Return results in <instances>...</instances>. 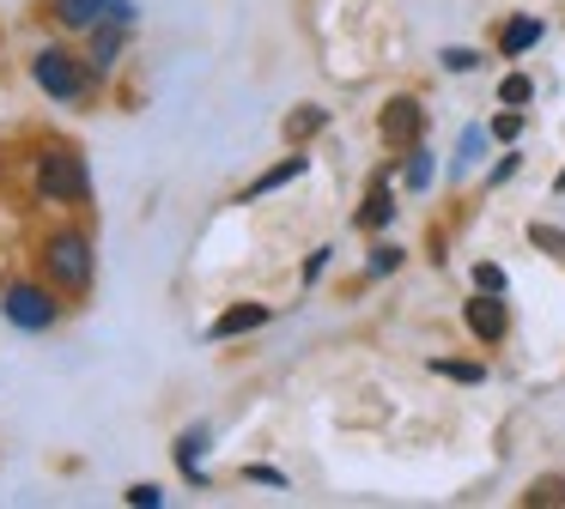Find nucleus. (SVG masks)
I'll return each instance as SVG.
<instances>
[{
    "label": "nucleus",
    "instance_id": "obj_1",
    "mask_svg": "<svg viewBox=\"0 0 565 509\" xmlns=\"http://www.w3.org/2000/svg\"><path fill=\"white\" fill-rule=\"evenodd\" d=\"M31 188L50 206H92V170L74 145H43L31 164Z\"/></svg>",
    "mask_w": 565,
    "mask_h": 509
},
{
    "label": "nucleus",
    "instance_id": "obj_2",
    "mask_svg": "<svg viewBox=\"0 0 565 509\" xmlns=\"http://www.w3.org/2000/svg\"><path fill=\"white\" fill-rule=\"evenodd\" d=\"M38 254H43V279H50V285L74 291V297H86V291H92V267H98V249H92L86 230H74V225L50 230Z\"/></svg>",
    "mask_w": 565,
    "mask_h": 509
},
{
    "label": "nucleus",
    "instance_id": "obj_3",
    "mask_svg": "<svg viewBox=\"0 0 565 509\" xmlns=\"http://www.w3.org/2000/svg\"><path fill=\"white\" fill-rule=\"evenodd\" d=\"M31 79H38L55 104H79V97L92 91V67L79 55H67V48H55V43L31 55Z\"/></svg>",
    "mask_w": 565,
    "mask_h": 509
},
{
    "label": "nucleus",
    "instance_id": "obj_4",
    "mask_svg": "<svg viewBox=\"0 0 565 509\" xmlns=\"http://www.w3.org/2000/svg\"><path fill=\"white\" fill-rule=\"evenodd\" d=\"M0 315H7L19 334H50V327L62 322V303L50 297V285H31V279H19V285L0 291Z\"/></svg>",
    "mask_w": 565,
    "mask_h": 509
},
{
    "label": "nucleus",
    "instance_id": "obj_5",
    "mask_svg": "<svg viewBox=\"0 0 565 509\" xmlns=\"http://www.w3.org/2000/svg\"><path fill=\"white\" fill-rule=\"evenodd\" d=\"M377 133L383 145H395V152H407V145H419V133H426V104L419 97H390V104L377 109Z\"/></svg>",
    "mask_w": 565,
    "mask_h": 509
},
{
    "label": "nucleus",
    "instance_id": "obj_6",
    "mask_svg": "<svg viewBox=\"0 0 565 509\" xmlns=\"http://www.w3.org/2000/svg\"><path fill=\"white\" fill-rule=\"evenodd\" d=\"M462 322H468V334H475L480 346H499V339L511 334V310H504L499 291H475V297L462 303Z\"/></svg>",
    "mask_w": 565,
    "mask_h": 509
},
{
    "label": "nucleus",
    "instance_id": "obj_7",
    "mask_svg": "<svg viewBox=\"0 0 565 509\" xmlns=\"http://www.w3.org/2000/svg\"><path fill=\"white\" fill-rule=\"evenodd\" d=\"M128 31H135V24H122V19H110V12H104L98 24H92V43H86V67H92V79H104V73L116 67V61H122V43H128Z\"/></svg>",
    "mask_w": 565,
    "mask_h": 509
},
{
    "label": "nucleus",
    "instance_id": "obj_8",
    "mask_svg": "<svg viewBox=\"0 0 565 509\" xmlns=\"http://www.w3.org/2000/svg\"><path fill=\"white\" fill-rule=\"evenodd\" d=\"M390 182H395V170L383 164L377 176H371V194H365V206L353 213V225H359V230H390V225H395V188H390Z\"/></svg>",
    "mask_w": 565,
    "mask_h": 509
},
{
    "label": "nucleus",
    "instance_id": "obj_9",
    "mask_svg": "<svg viewBox=\"0 0 565 509\" xmlns=\"http://www.w3.org/2000/svg\"><path fill=\"white\" fill-rule=\"evenodd\" d=\"M207 443H213L207 424H189V431L177 436V448H171V455H177V473H183L195 491H207V473H201V455H207Z\"/></svg>",
    "mask_w": 565,
    "mask_h": 509
},
{
    "label": "nucleus",
    "instance_id": "obj_10",
    "mask_svg": "<svg viewBox=\"0 0 565 509\" xmlns=\"http://www.w3.org/2000/svg\"><path fill=\"white\" fill-rule=\"evenodd\" d=\"M541 36H547V24L529 19V12H516V19H504V24H499V55H504V61H523L529 48L541 43Z\"/></svg>",
    "mask_w": 565,
    "mask_h": 509
},
{
    "label": "nucleus",
    "instance_id": "obj_11",
    "mask_svg": "<svg viewBox=\"0 0 565 509\" xmlns=\"http://www.w3.org/2000/svg\"><path fill=\"white\" fill-rule=\"evenodd\" d=\"M256 327H268V303H232V310L207 327V339H237V334H256Z\"/></svg>",
    "mask_w": 565,
    "mask_h": 509
},
{
    "label": "nucleus",
    "instance_id": "obj_12",
    "mask_svg": "<svg viewBox=\"0 0 565 509\" xmlns=\"http://www.w3.org/2000/svg\"><path fill=\"white\" fill-rule=\"evenodd\" d=\"M305 164H310L305 152H292V158H280V164H268V170H262V176H256V182H249V188H244V201H262V194L286 188V182H298V176H305Z\"/></svg>",
    "mask_w": 565,
    "mask_h": 509
},
{
    "label": "nucleus",
    "instance_id": "obj_13",
    "mask_svg": "<svg viewBox=\"0 0 565 509\" xmlns=\"http://www.w3.org/2000/svg\"><path fill=\"white\" fill-rule=\"evenodd\" d=\"M50 12H55L62 31H92V24L110 12V0H50Z\"/></svg>",
    "mask_w": 565,
    "mask_h": 509
},
{
    "label": "nucleus",
    "instance_id": "obj_14",
    "mask_svg": "<svg viewBox=\"0 0 565 509\" xmlns=\"http://www.w3.org/2000/svg\"><path fill=\"white\" fill-rule=\"evenodd\" d=\"M280 128H286V140H310V133H322V128H329V109H322V104H298L292 109V116H286L280 121Z\"/></svg>",
    "mask_w": 565,
    "mask_h": 509
},
{
    "label": "nucleus",
    "instance_id": "obj_15",
    "mask_svg": "<svg viewBox=\"0 0 565 509\" xmlns=\"http://www.w3.org/2000/svg\"><path fill=\"white\" fill-rule=\"evenodd\" d=\"M431 376H450V382H487V364H468V358H431Z\"/></svg>",
    "mask_w": 565,
    "mask_h": 509
},
{
    "label": "nucleus",
    "instance_id": "obj_16",
    "mask_svg": "<svg viewBox=\"0 0 565 509\" xmlns=\"http://www.w3.org/2000/svg\"><path fill=\"white\" fill-rule=\"evenodd\" d=\"M529 97H535V79H529V73H504L499 79V104L504 109H523Z\"/></svg>",
    "mask_w": 565,
    "mask_h": 509
},
{
    "label": "nucleus",
    "instance_id": "obj_17",
    "mask_svg": "<svg viewBox=\"0 0 565 509\" xmlns=\"http://www.w3.org/2000/svg\"><path fill=\"white\" fill-rule=\"evenodd\" d=\"M402 182H407V188H426V182H431V152H426V145H407Z\"/></svg>",
    "mask_w": 565,
    "mask_h": 509
},
{
    "label": "nucleus",
    "instance_id": "obj_18",
    "mask_svg": "<svg viewBox=\"0 0 565 509\" xmlns=\"http://www.w3.org/2000/svg\"><path fill=\"white\" fill-rule=\"evenodd\" d=\"M487 133H492V140H504V145H516V140H523V109H499V116L487 121Z\"/></svg>",
    "mask_w": 565,
    "mask_h": 509
},
{
    "label": "nucleus",
    "instance_id": "obj_19",
    "mask_svg": "<svg viewBox=\"0 0 565 509\" xmlns=\"http://www.w3.org/2000/svg\"><path fill=\"white\" fill-rule=\"evenodd\" d=\"M523 503H529V509H541V503L559 509V503H565V479H535V485L523 491Z\"/></svg>",
    "mask_w": 565,
    "mask_h": 509
},
{
    "label": "nucleus",
    "instance_id": "obj_20",
    "mask_svg": "<svg viewBox=\"0 0 565 509\" xmlns=\"http://www.w3.org/2000/svg\"><path fill=\"white\" fill-rule=\"evenodd\" d=\"M402 261H407V254L395 249V242H377V249H371V261H365V273H371V279H383V273H395Z\"/></svg>",
    "mask_w": 565,
    "mask_h": 509
},
{
    "label": "nucleus",
    "instance_id": "obj_21",
    "mask_svg": "<svg viewBox=\"0 0 565 509\" xmlns=\"http://www.w3.org/2000/svg\"><path fill=\"white\" fill-rule=\"evenodd\" d=\"M444 73H475L480 67V48H468V43H456V48H444Z\"/></svg>",
    "mask_w": 565,
    "mask_h": 509
},
{
    "label": "nucleus",
    "instance_id": "obj_22",
    "mask_svg": "<svg viewBox=\"0 0 565 509\" xmlns=\"http://www.w3.org/2000/svg\"><path fill=\"white\" fill-rule=\"evenodd\" d=\"M529 242H535V249H547L553 261H565V230H553V225H529Z\"/></svg>",
    "mask_w": 565,
    "mask_h": 509
},
{
    "label": "nucleus",
    "instance_id": "obj_23",
    "mask_svg": "<svg viewBox=\"0 0 565 509\" xmlns=\"http://www.w3.org/2000/svg\"><path fill=\"white\" fill-rule=\"evenodd\" d=\"M504 285H511V279H504L499 261H475V291H499L504 297Z\"/></svg>",
    "mask_w": 565,
    "mask_h": 509
},
{
    "label": "nucleus",
    "instance_id": "obj_24",
    "mask_svg": "<svg viewBox=\"0 0 565 509\" xmlns=\"http://www.w3.org/2000/svg\"><path fill=\"white\" fill-rule=\"evenodd\" d=\"M122 503H128V509H159V503H164V491H159V485H128Z\"/></svg>",
    "mask_w": 565,
    "mask_h": 509
},
{
    "label": "nucleus",
    "instance_id": "obj_25",
    "mask_svg": "<svg viewBox=\"0 0 565 509\" xmlns=\"http://www.w3.org/2000/svg\"><path fill=\"white\" fill-rule=\"evenodd\" d=\"M334 261V242H322V249H310V261H305V285H317L322 279V267Z\"/></svg>",
    "mask_w": 565,
    "mask_h": 509
},
{
    "label": "nucleus",
    "instance_id": "obj_26",
    "mask_svg": "<svg viewBox=\"0 0 565 509\" xmlns=\"http://www.w3.org/2000/svg\"><path fill=\"white\" fill-rule=\"evenodd\" d=\"M244 479H256V485H274V491H286V485H292L280 467H244Z\"/></svg>",
    "mask_w": 565,
    "mask_h": 509
},
{
    "label": "nucleus",
    "instance_id": "obj_27",
    "mask_svg": "<svg viewBox=\"0 0 565 509\" xmlns=\"http://www.w3.org/2000/svg\"><path fill=\"white\" fill-rule=\"evenodd\" d=\"M516 164H523V158H516V152H504L499 164L487 170V182H492V188H499V182H511V176H516Z\"/></svg>",
    "mask_w": 565,
    "mask_h": 509
},
{
    "label": "nucleus",
    "instance_id": "obj_28",
    "mask_svg": "<svg viewBox=\"0 0 565 509\" xmlns=\"http://www.w3.org/2000/svg\"><path fill=\"white\" fill-rule=\"evenodd\" d=\"M553 188H559V194H565V170H559V182H553Z\"/></svg>",
    "mask_w": 565,
    "mask_h": 509
}]
</instances>
